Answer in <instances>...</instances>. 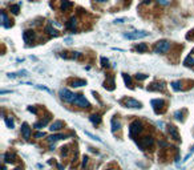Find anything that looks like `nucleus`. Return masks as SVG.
<instances>
[{"label": "nucleus", "instance_id": "nucleus-1", "mask_svg": "<svg viewBox=\"0 0 194 170\" xmlns=\"http://www.w3.org/2000/svg\"><path fill=\"white\" fill-rule=\"evenodd\" d=\"M59 95H60V98L64 100L65 102H68V104H75V100H76V97H77V95L72 93V92L69 91V89H67V88L60 89Z\"/></svg>", "mask_w": 194, "mask_h": 170}, {"label": "nucleus", "instance_id": "nucleus-2", "mask_svg": "<svg viewBox=\"0 0 194 170\" xmlns=\"http://www.w3.org/2000/svg\"><path fill=\"white\" fill-rule=\"evenodd\" d=\"M153 49H154V53H166L170 49V43L168 40L157 41Z\"/></svg>", "mask_w": 194, "mask_h": 170}, {"label": "nucleus", "instance_id": "nucleus-3", "mask_svg": "<svg viewBox=\"0 0 194 170\" xmlns=\"http://www.w3.org/2000/svg\"><path fill=\"white\" fill-rule=\"evenodd\" d=\"M141 130H142V124H141V121H138V120H134L130 125H129V135H130L132 138H133L134 135L140 134Z\"/></svg>", "mask_w": 194, "mask_h": 170}, {"label": "nucleus", "instance_id": "nucleus-4", "mask_svg": "<svg viewBox=\"0 0 194 170\" xmlns=\"http://www.w3.org/2000/svg\"><path fill=\"white\" fill-rule=\"evenodd\" d=\"M146 36H149V32L146 31H133V32L124 33V37L129 39V40H138V39L146 37Z\"/></svg>", "mask_w": 194, "mask_h": 170}, {"label": "nucleus", "instance_id": "nucleus-5", "mask_svg": "<svg viewBox=\"0 0 194 170\" xmlns=\"http://www.w3.org/2000/svg\"><path fill=\"white\" fill-rule=\"evenodd\" d=\"M122 102H124V105L126 108H133V109H140L141 108V102H138L134 98H125Z\"/></svg>", "mask_w": 194, "mask_h": 170}, {"label": "nucleus", "instance_id": "nucleus-6", "mask_svg": "<svg viewBox=\"0 0 194 170\" xmlns=\"http://www.w3.org/2000/svg\"><path fill=\"white\" fill-rule=\"evenodd\" d=\"M75 104L80 108H89V102L85 98V96H82V95H77V97L75 100Z\"/></svg>", "mask_w": 194, "mask_h": 170}, {"label": "nucleus", "instance_id": "nucleus-7", "mask_svg": "<svg viewBox=\"0 0 194 170\" xmlns=\"http://www.w3.org/2000/svg\"><path fill=\"white\" fill-rule=\"evenodd\" d=\"M154 144V140L152 137H144V138H141L140 142H138V145H140L141 149H145L148 146H152Z\"/></svg>", "mask_w": 194, "mask_h": 170}, {"label": "nucleus", "instance_id": "nucleus-8", "mask_svg": "<svg viewBox=\"0 0 194 170\" xmlns=\"http://www.w3.org/2000/svg\"><path fill=\"white\" fill-rule=\"evenodd\" d=\"M168 132H169V134H170V137L172 138H174L175 141H179V134H178V130H177V128L175 126H173V125H170V126H168Z\"/></svg>", "mask_w": 194, "mask_h": 170}, {"label": "nucleus", "instance_id": "nucleus-9", "mask_svg": "<svg viewBox=\"0 0 194 170\" xmlns=\"http://www.w3.org/2000/svg\"><path fill=\"white\" fill-rule=\"evenodd\" d=\"M21 134L25 140H29V137H31V128H29V125L27 122H24L21 125Z\"/></svg>", "mask_w": 194, "mask_h": 170}, {"label": "nucleus", "instance_id": "nucleus-10", "mask_svg": "<svg viewBox=\"0 0 194 170\" xmlns=\"http://www.w3.org/2000/svg\"><path fill=\"white\" fill-rule=\"evenodd\" d=\"M63 128H64L63 121H55V122L51 124L49 130H51V132H59V130H61Z\"/></svg>", "mask_w": 194, "mask_h": 170}, {"label": "nucleus", "instance_id": "nucleus-11", "mask_svg": "<svg viewBox=\"0 0 194 170\" xmlns=\"http://www.w3.org/2000/svg\"><path fill=\"white\" fill-rule=\"evenodd\" d=\"M23 39H24L25 43H31V41L35 39V32L31 31V29L24 31V33H23Z\"/></svg>", "mask_w": 194, "mask_h": 170}, {"label": "nucleus", "instance_id": "nucleus-12", "mask_svg": "<svg viewBox=\"0 0 194 170\" xmlns=\"http://www.w3.org/2000/svg\"><path fill=\"white\" fill-rule=\"evenodd\" d=\"M166 88V85H165V82H154V84H152L150 86H149V91H164V89Z\"/></svg>", "mask_w": 194, "mask_h": 170}, {"label": "nucleus", "instance_id": "nucleus-13", "mask_svg": "<svg viewBox=\"0 0 194 170\" xmlns=\"http://www.w3.org/2000/svg\"><path fill=\"white\" fill-rule=\"evenodd\" d=\"M76 24H77V19L73 16V17H71V19L68 20V23H67V28H68L69 31L76 32Z\"/></svg>", "mask_w": 194, "mask_h": 170}, {"label": "nucleus", "instance_id": "nucleus-14", "mask_svg": "<svg viewBox=\"0 0 194 170\" xmlns=\"http://www.w3.org/2000/svg\"><path fill=\"white\" fill-rule=\"evenodd\" d=\"M67 137H68V135L61 134V133H60V134H52L51 137H48V142H51V144H52V142H56V141H59V140L67 138Z\"/></svg>", "mask_w": 194, "mask_h": 170}, {"label": "nucleus", "instance_id": "nucleus-15", "mask_svg": "<svg viewBox=\"0 0 194 170\" xmlns=\"http://www.w3.org/2000/svg\"><path fill=\"white\" fill-rule=\"evenodd\" d=\"M4 161L7 164H13V162H16V154L15 153H7V154H4Z\"/></svg>", "mask_w": 194, "mask_h": 170}, {"label": "nucleus", "instance_id": "nucleus-16", "mask_svg": "<svg viewBox=\"0 0 194 170\" xmlns=\"http://www.w3.org/2000/svg\"><path fill=\"white\" fill-rule=\"evenodd\" d=\"M19 76H28V70H19V72H16V73H8L7 75V77L8 79H15V77H19Z\"/></svg>", "mask_w": 194, "mask_h": 170}, {"label": "nucleus", "instance_id": "nucleus-17", "mask_svg": "<svg viewBox=\"0 0 194 170\" xmlns=\"http://www.w3.org/2000/svg\"><path fill=\"white\" fill-rule=\"evenodd\" d=\"M60 8H61L63 12H67L68 10L72 8V3H71L69 0H61V6H60Z\"/></svg>", "mask_w": 194, "mask_h": 170}, {"label": "nucleus", "instance_id": "nucleus-18", "mask_svg": "<svg viewBox=\"0 0 194 170\" xmlns=\"http://www.w3.org/2000/svg\"><path fill=\"white\" fill-rule=\"evenodd\" d=\"M69 85L72 86V88H80L82 85H87V82L84 80H72V81L69 82Z\"/></svg>", "mask_w": 194, "mask_h": 170}, {"label": "nucleus", "instance_id": "nucleus-19", "mask_svg": "<svg viewBox=\"0 0 194 170\" xmlns=\"http://www.w3.org/2000/svg\"><path fill=\"white\" fill-rule=\"evenodd\" d=\"M104 86H105L108 91H113V89H114V79H113V77H109V79L105 81Z\"/></svg>", "mask_w": 194, "mask_h": 170}, {"label": "nucleus", "instance_id": "nucleus-20", "mask_svg": "<svg viewBox=\"0 0 194 170\" xmlns=\"http://www.w3.org/2000/svg\"><path fill=\"white\" fill-rule=\"evenodd\" d=\"M112 132H116V130L121 129V122H120L117 118H112Z\"/></svg>", "mask_w": 194, "mask_h": 170}, {"label": "nucleus", "instance_id": "nucleus-21", "mask_svg": "<svg viewBox=\"0 0 194 170\" xmlns=\"http://www.w3.org/2000/svg\"><path fill=\"white\" fill-rule=\"evenodd\" d=\"M48 122H49V117H47L45 120H41V121H39V122H36L33 125V128H36V129H41V128H44Z\"/></svg>", "mask_w": 194, "mask_h": 170}, {"label": "nucleus", "instance_id": "nucleus-22", "mask_svg": "<svg viewBox=\"0 0 194 170\" xmlns=\"http://www.w3.org/2000/svg\"><path fill=\"white\" fill-rule=\"evenodd\" d=\"M122 79H124V81H125L126 86H129L130 89H133V84H132V79H130V76H128L126 73H122Z\"/></svg>", "mask_w": 194, "mask_h": 170}, {"label": "nucleus", "instance_id": "nucleus-23", "mask_svg": "<svg viewBox=\"0 0 194 170\" xmlns=\"http://www.w3.org/2000/svg\"><path fill=\"white\" fill-rule=\"evenodd\" d=\"M45 32H48V33H49V35H52V36H57V35H59V32H57L51 24H48L47 27H45Z\"/></svg>", "mask_w": 194, "mask_h": 170}, {"label": "nucleus", "instance_id": "nucleus-24", "mask_svg": "<svg viewBox=\"0 0 194 170\" xmlns=\"http://www.w3.org/2000/svg\"><path fill=\"white\" fill-rule=\"evenodd\" d=\"M136 50H137L138 53H144V52L148 50V45L145 44V43H141V44H138L137 47H136Z\"/></svg>", "mask_w": 194, "mask_h": 170}, {"label": "nucleus", "instance_id": "nucleus-25", "mask_svg": "<svg viewBox=\"0 0 194 170\" xmlns=\"http://www.w3.org/2000/svg\"><path fill=\"white\" fill-rule=\"evenodd\" d=\"M152 105L154 106V109H156V112H157V108L164 106V105H165V101L164 100H152Z\"/></svg>", "mask_w": 194, "mask_h": 170}, {"label": "nucleus", "instance_id": "nucleus-26", "mask_svg": "<svg viewBox=\"0 0 194 170\" xmlns=\"http://www.w3.org/2000/svg\"><path fill=\"white\" fill-rule=\"evenodd\" d=\"M1 20H3L1 23H3L4 27H6V28H10L11 25L8 24V21H10V20H8V17H7V13L4 12V11H1Z\"/></svg>", "mask_w": 194, "mask_h": 170}, {"label": "nucleus", "instance_id": "nucleus-27", "mask_svg": "<svg viewBox=\"0 0 194 170\" xmlns=\"http://www.w3.org/2000/svg\"><path fill=\"white\" fill-rule=\"evenodd\" d=\"M89 120H91L94 125H98V124L101 122V117L98 116V114H92V116L89 117Z\"/></svg>", "mask_w": 194, "mask_h": 170}, {"label": "nucleus", "instance_id": "nucleus-28", "mask_svg": "<svg viewBox=\"0 0 194 170\" xmlns=\"http://www.w3.org/2000/svg\"><path fill=\"white\" fill-rule=\"evenodd\" d=\"M4 121H6V125L8 126V128H11V129H13L15 128V122H13L12 118H8V117H4Z\"/></svg>", "mask_w": 194, "mask_h": 170}, {"label": "nucleus", "instance_id": "nucleus-29", "mask_svg": "<svg viewBox=\"0 0 194 170\" xmlns=\"http://www.w3.org/2000/svg\"><path fill=\"white\" fill-rule=\"evenodd\" d=\"M85 133V135H88V137H91L92 140H96V141H98V142H101V144H104V141L101 138H98V137H97V135H93L92 134V133H89V132H84Z\"/></svg>", "mask_w": 194, "mask_h": 170}, {"label": "nucleus", "instance_id": "nucleus-30", "mask_svg": "<svg viewBox=\"0 0 194 170\" xmlns=\"http://www.w3.org/2000/svg\"><path fill=\"white\" fill-rule=\"evenodd\" d=\"M172 88L174 89V91H181V81H173Z\"/></svg>", "mask_w": 194, "mask_h": 170}, {"label": "nucleus", "instance_id": "nucleus-31", "mask_svg": "<svg viewBox=\"0 0 194 170\" xmlns=\"http://www.w3.org/2000/svg\"><path fill=\"white\" fill-rule=\"evenodd\" d=\"M11 11H12L13 15H17L20 11V6L19 4H15V6H11Z\"/></svg>", "mask_w": 194, "mask_h": 170}, {"label": "nucleus", "instance_id": "nucleus-32", "mask_svg": "<svg viewBox=\"0 0 194 170\" xmlns=\"http://www.w3.org/2000/svg\"><path fill=\"white\" fill-rule=\"evenodd\" d=\"M184 64L185 65H194V57H191V56L186 57V60L184 61Z\"/></svg>", "mask_w": 194, "mask_h": 170}, {"label": "nucleus", "instance_id": "nucleus-33", "mask_svg": "<svg viewBox=\"0 0 194 170\" xmlns=\"http://www.w3.org/2000/svg\"><path fill=\"white\" fill-rule=\"evenodd\" d=\"M35 88L40 89V91H44V92H47V93H52V91H51L49 88H47V86H44V85H35Z\"/></svg>", "mask_w": 194, "mask_h": 170}, {"label": "nucleus", "instance_id": "nucleus-34", "mask_svg": "<svg viewBox=\"0 0 194 170\" xmlns=\"http://www.w3.org/2000/svg\"><path fill=\"white\" fill-rule=\"evenodd\" d=\"M136 79H137L138 81H142V80L148 79V75H142V73H140V75H136Z\"/></svg>", "mask_w": 194, "mask_h": 170}, {"label": "nucleus", "instance_id": "nucleus-35", "mask_svg": "<svg viewBox=\"0 0 194 170\" xmlns=\"http://www.w3.org/2000/svg\"><path fill=\"white\" fill-rule=\"evenodd\" d=\"M101 65H103V66H108V65H109V60H108L107 57H101Z\"/></svg>", "mask_w": 194, "mask_h": 170}, {"label": "nucleus", "instance_id": "nucleus-36", "mask_svg": "<svg viewBox=\"0 0 194 170\" xmlns=\"http://www.w3.org/2000/svg\"><path fill=\"white\" fill-rule=\"evenodd\" d=\"M81 56H82V55L80 53V52H72V57H73V59H80Z\"/></svg>", "mask_w": 194, "mask_h": 170}, {"label": "nucleus", "instance_id": "nucleus-37", "mask_svg": "<svg viewBox=\"0 0 194 170\" xmlns=\"http://www.w3.org/2000/svg\"><path fill=\"white\" fill-rule=\"evenodd\" d=\"M35 137H36V138H41V137H45V133H44V132H37L36 134H35Z\"/></svg>", "mask_w": 194, "mask_h": 170}, {"label": "nucleus", "instance_id": "nucleus-38", "mask_svg": "<svg viewBox=\"0 0 194 170\" xmlns=\"http://www.w3.org/2000/svg\"><path fill=\"white\" fill-rule=\"evenodd\" d=\"M174 117L177 118V120H181V118H182V113L178 110V112H175V113H174Z\"/></svg>", "mask_w": 194, "mask_h": 170}, {"label": "nucleus", "instance_id": "nucleus-39", "mask_svg": "<svg viewBox=\"0 0 194 170\" xmlns=\"http://www.w3.org/2000/svg\"><path fill=\"white\" fill-rule=\"evenodd\" d=\"M28 110H29V112H32L33 114H37V109H36L35 106H28Z\"/></svg>", "mask_w": 194, "mask_h": 170}, {"label": "nucleus", "instance_id": "nucleus-40", "mask_svg": "<svg viewBox=\"0 0 194 170\" xmlns=\"http://www.w3.org/2000/svg\"><path fill=\"white\" fill-rule=\"evenodd\" d=\"M87 164H88V157L85 155V157L82 158V165H81V167H82V169H84V167L87 166Z\"/></svg>", "mask_w": 194, "mask_h": 170}, {"label": "nucleus", "instance_id": "nucleus-41", "mask_svg": "<svg viewBox=\"0 0 194 170\" xmlns=\"http://www.w3.org/2000/svg\"><path fill=\"white\" fill-rule=\"evenodd\" d=\"M157 3L162 4V6H168V4H169V0H157Z\"/></svg>", "mask_w": 194, "mask_h": 170}, {"label": "nucleus", "instance_id": "nucleus-42", "mask_svg": "<svg viewBox=\"0 0 194 170\" xmlns=\"http://www.w3.org/2000/svg\"><path fill=\"white\" fill-rule=\"evenodd\" d=\"M125 21V19H116L114 20V23H124Z\"/></svg>", "mask_w": 194, "mask_h": 170}, {"label": "nucleus", "instance_id": "nucleus-43", "mask_svg": "<svg viewBox=\"0 0 194 170\" xmlns=\"http://www.w3.org/2000/svg\"><path fill=\"white\" fill-rule=\"evenodd\" d=\"M150 3V0H142V4H149Z\"/></svg>", "mask_w": 194, "mask_h": 170}, {"label": "nucleus", "instance_id": "nucleus-44", "mask_svg": "<svg viewBox=\"0 0 194 170\" xmlns=\"http://www.w3.org/2000/svg\"><path fill=\"white\" fill-rule=\"evenodd\" d=\"M96 1H98V3H104V1H108V0H96Z\"/></svg>", "mask_w": 194, "mask_h": 170}, {"label": "nucleus", "instance_id": "nucleus-45", "mask_svg": "<svg viewBox=\"0 0 194 170\" xmlns=\"http://www.w3.org/2000/svg\"><path fill=\"white\" fill-rule=\"evenodd\" d=\"M13 170H23V169H21V167H15Z\"/></svg>", "mask_w": 194, "mask_h": 170}, {"label": "nucleus", "instance_id": "nucleus-46", "mask_svg": "<svg viewBox=\"0 0 194 170\" xmlns=\"http://www.w3.org/2000/svg\"><path fill=\"white\" fill-rule=\"evenodd\" d=\"M191 153H194V145L191 146Z\"/></svg>", "mask_w": 194, "mask_h": 170}]
</instances>
